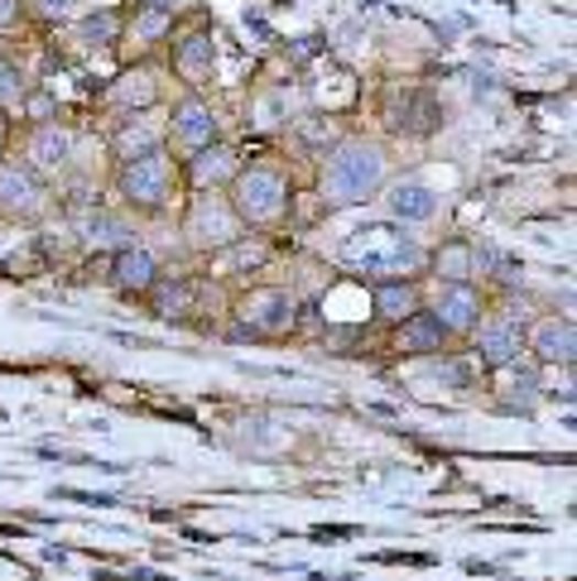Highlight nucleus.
Listing matches in <instances>:
<instances>
[{
	"label": "nucleus",
	"instance_id": "f257e3e1",
	"mask_svg": "<svg viewBox=\"0 0 577 581\" xmlns=\"http://www.w3.org/2000/svg\"><path fill=\"white\" fill-rule=\"evenodd\" d=\"M390 178V164H385V150L371 140H342L333 154H327V168H323V197L337 207H351V202H366L385 188Z\"/></svg>",
	"mask_w": 577,
	"mask_h": 581
},
{
	"label": "nucleus",
	"instance_id": "f03ea898",
	"mask_svg": "<svg viewBox=\"0 0 577 581\" xmlns=\"http://www.w3.org/2000/svg\"><path fill=\"white\" fill-rule=\"evenodd\" d=\"M342 260L351 270L371 274V279H404L424 264V245L414 235H404V227H390V221H375V227H361L347 235Z\"/></svg>",
	"mask_w": 577,
	"mask_h": 581
},
{
	"label": "nucleus",
	"instance_id": "7ed1b4c3",
	"mask_svg": "<svg viewBox=\"0 0 577 581\" xmlns=\"http://www.w3.org/2000/svg\"><path fill=\"white\" fill-rule=\"evenodd\" d=\"M288 207V188L274 168H241L231 178V211L236 221H280Z\"/></svg>",
	"mask_w": 577,
	"mask_h": 581
},
{
	"label": "nucleus",
	"instance_id": "20e7f679",
	"mask_svg": "<svg viewBox=\"0 0 577 581\" xmlns=\"http://www.w3.org/2000/svg\"><path fill=\"white\" fill-rule=\"evenodd\" d=\"M168 188H174V164H168L164 150H144L135 158H126L121 168V197L130 207H164Z\"/></svg>",
	"mask_w": 577,
	"mask_h": 581
},
{
	"label": "nucleus",
	"instance_id": "39448f33",
	"mask_svg": "<svg viewBox=\"0 0 577 581\" xmlns=\"http://www.w3.org/2000/svg\"><path fill=\"white\" fill-rule=\"evenodd\" d=\"M183 235H188V245H198V250H221V245L241 241V221H236L227 197H198L188 211Z\"/></svg>",
	"mask_w": 577,
	"mask_h": 581
},
{
	"label": "nucleus",
	"instance_id": "423d86ee",
	"mask_svg": "<svg viewBox=\"0 0 577 581\" xmlns=\"http://www.w3.org/2000/svg\"><path fill=\"white\" fill-rule=\"evenodd\" d=\"M44 197L48 193L30 164H0V211H10V217H39Z\"/></svg>",
	"mask_w": 577,
	"mask_h": 581
},
{
	"label": "nucleus",
	"instance_id": "0eeeda50",
	"mask_svg": "<svg viewBox=\"0 0 577 581\" xmlns=\"http://www.w3.org/2000/svg\"><path fill=\"white\" fill-rule=\"evenodd\" d=\"M298 303L284 294V288H255L251 298L241 303V322L246 332H288L294 327Z\"/></svg>",
	"mask_w": 577,
	"mask_h": 581
},
{
	"label": "nucleus",
	"instance_id": "6e6552de",
	"mask_svg": "<svg viewBox=\"0 0 577 581\" xmlns=\"http://www.w3.org/2000/svg\"><path fill=\"white\" fill-rule=\"evenodd\" d=\"M433 317L443 322V332H477L481 327V294L471 284H448L438 298Z\"/></svg>",
	"mask_w": 577,
	"mask_h": 581
},
{
	"label": "nucleus",
	"instance_id": "1a4fd4ad",
	"mask_svg": "<svg viewBox=\"0 0 577 581\" xmlns=\"http://www.w3.org/2000/svg\"><path fill=\"white\" fill-rule=\"evenodd\" d=\"M530 351L540 355L544 365H573V351H577L573 317H544V322H534Z\"/></svg>",
	"mask_w": 577,
	"mask_h": 581
},
{
	"label": "nucleus",
	"instance_id": "9d476101",
	"mask_svg": "<svg viewBox=\"0 0 577 581\" xmlns=\"http://www.w3.org/2000/svg\"><path fill=\"white\" fill-rule=\"evenodd\" d=\"M111 284L121 288V294H150V288L160 284V264H154L150 250L126 245V250H116V260H111Z\"/></svg>",
	"mask_w": 577,
	"mask_h": 581
},
{
	"label": "nucleus",
	"instance_id": "9b49d317",
	"mask_svg": "<svg viewBox=\"0 0 577 581\" xmlns=\"http://www.w3.org/2000/svg\"><path fill=\"white\" fill-rule=\"evenodd\" d=\"M477 351H481V361H487L491 370L515 365V361H520V351H524V332H520V322H515V317H496V322H487V327H481Z\"/></svg>",
	"mask_w": 577,
	"mask_h": 581
},
{
	"label": "nucleus",
	"instance_id": "f8f14e48",
	"mask_svg": "<svg viewBox=\"0 0 577 581\" xmlns=\"http://www.w3.org/2000/svg\"><path fill=\"white\" fill-rule=\"evenodd\" d=\"M385 207L395 221H404V227H424V221L438 217V193L424 188V183H400V188H390Z\"/></svg>",
	"mask_w": 577,
	"mask_h": 581
},
{
	"label": "nucleus",
	"instance_id": "ddd939ff",
	"mask_svg": "<svg viewBox=\"0 0 577 581\" xmlns=\"http://www.w3.org/2000/svg\"><path fill=\"white\" fill-rule=\"evenodd\" d=\"M174 140H183L188 150H207L217 140V116L198 97H183L174 106Z\"/></svg>",
	"mask_w": 577,
	"mask_h": 581
},
{
	"label": "nucleus",
	"instance_id": "4468645a",
	"mask_svg": "<svg viewBox=\"0 0 577 581\" xmlns=\"http://www.w3.org/2000/svg\"><path fill=\"white\" fill-rule=\"evenodd\" d=\"M73 154V135L63 125H39L34 140H30V158H34V174H58Z\"/></svg>",
	"mask_w": 577,
	"mask_h": 581
},
{
	"label": "nucleus",
	"instance_id": "2eb2a0df",
	"mask_svg": "<svg viewBox=\"0 0 577 581\" xmlns=\"http://www.w3.org/2000/svg\"><path fill=\"white\" fill-rule=\"evenodd\" d=\"M443 125V106L428 97V91L410 87L400 97V111H395V130H410V135H428V130Z\"/></svg>",
	"mask_w": 577,
	"mask_h": 581
},
{
	"label": "nucleus",
	"instance_id": "dca6fc26",
	"mask_svg": "<svg viewBox=\"0 0 577 581\" xmlns=\"http://www.w3.org/2000/svg\"><path fill=\"white\" fill-rule=\"evenodd\" d=\"M213 63H217V44H213V34H183L178 44H174V68L188 77V83H203L207 73H213Z\"/></svg>",
	"mask_w": 577,
	"mask_h": 581
},
{
	"label": "nucleus",
	"instance_id": "f3484780",
	"mask_svg": "<svg viewBox=\"0 0 577 581\" xmlns=\"http://www.w3.org/2000/svg\"><path fill=\"white\" fill-rule=\"evenodd\" d=\"M371 308L380 322H404V317L418 313V294L410 279H380L375 294H371Z\"/></svg>",
	"mask_w": 577,
	"mask_h": 581
},
{
	"label": "nucleus",
	"instance_id": "a211bd4d",
	"mask_svg": "<svg viewBox=\"0 0 577 581\" xmlns=\"http://www.w3.org/2000/svg\"><path fill=\"white\" fill-rule=\"evenodd\" d=\"M443 341H448V332H443V322L433 313H414V317H404L400 322V347L404 351L428 355V351H443Z\"/></svg>",
	"mask_w": 577,
	"mask_h": 581
},
{
	"label": "nucleus",
	"instance_id": "6ab92c4d",
	"mask_svg": "<svg viewBox=\"0 0 577 581\" xmlns=\"http://www.w3.org/2000/svg\"><path fill=\"white\" fill-rule=\"evenodd\" d=\"M236 174H241V168H236V154L227 144H207V150H198V158H193V183H198V188H217V183H227Z\"/></svg>",
	"mask_w": 577,
	"mask_h": 581
},
{
	"label": "nucleus",
	"instance_id": "aec40b11",
	"mask_svg": "<svg viewBox=\"0 0 577 581\" xmlns=\"http://www.w3.org/2000/svg\"><path fill=\"white\" fill-rule=\"evenodd\" d=\"M433 270H438V279H448V284H467L471 270H477V264H471V245L467 241H448L438 255H433Z\"/></svg>",
	"mask_w": 577,
	"mask_h": 581
},
{
	"label": "nucleus",
	"instance_id": "412c9836",
	"mask_svg": "<svg viewBox=\"0 0 577 581\" xmlns=\"http://www.w3.org/2000/svg\"><path fill=\"white\" fill-rule=\"evenodd\" d=\"M150 294H154V313L160 317H183V313H193V294L198 288L188 279H168V284H154Z\"/></svg>",
	"mask_w": 577,
	"mask_h": 581
},
{
	"label": "nucleus",
	"instance_id": "4be33fe9",
	"mask_svg": "<svg viewBox=\"0 0 577 581\" xmlns=\"http://www.w3.org/2000/svg\"><path fill=\"white\" fill-rule=\"evenodd\" d=\"M116 150H121L126 158H135L144 150H160V135H154V125L144 121V116H130V121L116 130Z\"/></svg>",
	"mask_w": 577,
	"mask_h": 581
},
{
	"label": "nucleus",
	"instance_id": "5701e85b",
	"mask_svg": "<svg viewBox=\"0 0 577 581\" xmlns=\"http://www.w3.org/2000/svg\"><path fill=\"white\" fill-rule=\"evenodd\" d=\"M154 91H160V87H154V77H150V73H126L121 83H116V87L107 91V97H111L116 106H150V101H154Z\"/></svg>",
	"mask_w": 577,
	"mask_h": 581
},
{
	"label": "nucleus",
	"instance_id": "b1692460",
	"mask_svg": "<svg viewBox=\"0 0 577 581\" xmlns=\"http://www.w3.org/2000/svg\"><path fill=\"white\" fill-rule=\"evenodd\" d=\"M130 30H135V44H154V39H164L168 30H174V10H164V6L140 10Z\"/></svg>",
	"mask_w": 577,
	"mask_h": 581
},
{
	"label": "nucleus",
	"instance_id": "393cba45",
	"mask_svg": "<svg viewBox=\"0 0 577 581\" xmlns=\"http://www.w3.org/2000/svg\"><path fill=\"white\" fill-rule=\"evenodd\" d=\"M24 91H30V83H24V73H20V63H10V58H0V106H24Z\"/></svg>",
	"mask_w": 577,
	"mask_h": 581
},
{
	"label": "nucleus",
	"instance_id": "a878e982",
	"mask_svg": "<svg viewBox=\"0 0 577 581\" xmlns=\"http://www.w3.org/2000/svg\"><path fill=\"white\" fill-rule=\"evenodd\" d=\"M83 44H111L116 34H121V20L111 15V10H101V15H91V20H83Z\"/></svg>",
	"mask_w": 577,
	"mask_h": 581
},
{
	"label": "nucleus",
	"instance_id": "bb28decb",
	"mask_svg": "<svg viewBox=\"0 0 577 581\" xmlns=\"http://www.w3.org/2000/svg\"><path fill=\"white\" fill-rule=\"evenodd\" d=\"M540 399V370H520V380L505 394V408H534Z\"/></svg>",
	"mask_w": 577,
	"mask_h": 581
},
{
	"label": "nucleus",
	"instance_id": "cd10ccee",
	"mask_svg": "<svg viewBox=\"0 0 577 581\" xmlns=\"http://www.w3.org/2000/svg\"><path fill=\"white\" fill-rule=\"evenodd\" d=\"M91 241H97V245H121L126 241V227H121V221H111V217H97V221H91Z\"/></svg>",
	"mask_w": 577,
	"mask_h": 581
},
{
	"label": "nucleus",
	"instance_id": "c85d7f7f",
	"mask_svg": "<svg viewBox=\"0 0 577 581\" xmlns=\"http://www.w3.org/2000/svg\"><path fill=\"white\" fill-rule=\"evenodd\" d=\"M68 6H73V0H34V10H39V15H48V20H63V15H68Z\"/></svg>",
	"mask_w": 577,
	"mask_h": 581
},
{
	"label": "nucleus",
	"instance_id": "c756f323",
	"mask_svg": "<svg viewBox=\"0 0 577 581\" xmlns=\"http://www.w3.org/2000/svg\"><path fill=\"white\" fill-rule=\"evenodd\" d=\"M15 15H20V0H0V30L15 24Z\"/></svg>",
	"mask_w": 577,
	"mask_h": 581
},
{
	"label": "nucleus",
	"instance_id": "7c9ffc66",
	"mask_svg": "<svg viewBox=\"0 0 577 581\" xmlns=\"http://www.w3.org/2000/svg\"><path fill=\"white\" fill-rule=\"evenodd\" d=\"M160 6H164V10H178V6H183V0H160Z\"/></svg>",
	"mask_w": 577,
	"mask_h": 581
},
{
	"label": "nucleus",
	"instance_id": "2f4dec72",
	"mask_svg": "<svg viewBox=\"0 0 577 581\" xmlns=\"http://www.w3.org/2000/svg\"><path fill=\"white\" fill-rule=\"evenodd\" d=\"M0 154H6V125H0Z\"/></svg>",
	"mask_w": 577,
	"mask_h": 581
}]
</instances>
